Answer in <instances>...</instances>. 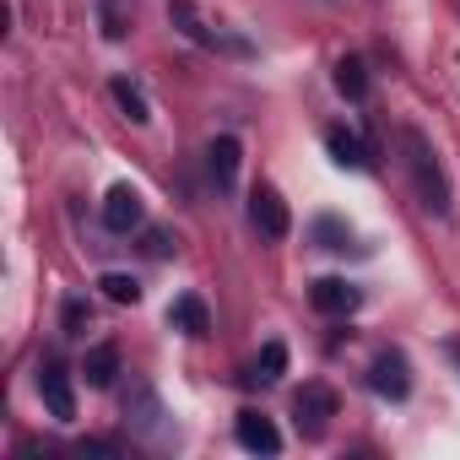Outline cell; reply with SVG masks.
<instances>
[{
	"mask_svg": "<svg viewBox=\"0 0 460 460\" xmlns=\"http://www.w3.org/2000/svg\"><path fill=\"white\" fill-rule=\"evenodd\" d=\"M234 438H239L250 455H277V449H282V433H277V422H271L266 411H239Z\"/></svg>",
	"mask_w": 460,
	"mask_h": 460,
	"instance_id": "cell-8",
	"label": "cell"
},
{
	"mask_svg": "<svg viewBox=\"0 0 460 460\" xmlns=\"http://www.w3.org/2000/svg\"><path fill=\"white\" fill-rule=\"evenodd\" d=\"M455 358H460V347H455Z\"/></svg>",
	"mask_w": 460,
	"mask_h": 460,
	"instance_id": "cell-22",
	"label": "cell"
},
{
	"mask_svg": "<svg viewBox=\"0 0 460 460\" xmlns=\"http://www.w3.org/2000/svg\"><path fill=\"white\" fill-rule=\"evenodd\" d=\"M168 320L184 331V336H206L211 331V314H206V304L195 298V293H184V298H173V309H168Z\"/></svg>",
	"mask_w": 460,
	"mask_h": 460,
	"instance_id": "cell-13",
	"label": "cell"
},
{
	"mask_svg": "<svg viewBox=\"0 0 460 460\" xmlns=\"http://www.w3.org/2000/svg\"><path fill=\"white\" fill-rule=\"evenodd\" d=\"M331 417H336V390L331 385H304L293 395V422H298L304 438H320L331 428Z\"/></svg>",
	"mask_w": 460,
	"mask_h": 460,
	"instance_id": "cell-3",
	"label": "cell"
},
{
	"mask_svg": "<svg viewBox=\"0 0 460 460\" xmlns=\"http://www.w3.org/2000/svg\"><path fill=\"white\" fill-rule=\"evenodd\" d=\"M168 22L190 39V44H200V49H217V55H227V60H250L255 55V44L244 39V33H234L227 22H211L195 0H168Z\"/></svg>",
	"mask_w": 460,
	"mask_h": 460,
	"instance_id": "cell-2",
	"label": "cell"
},
{
	"mask_svg": "<svg viewBox=\"0 0 460 460\" xmlns=\"http://www.w3.org/2000/svg\"><path fill=\"white\" fill-rule=\"evenodd\" d=\"M109 93H114V103L125 109V119H130V125H146V119H152V103H146V93H141L136 82L114 76V82H109Z\"/></svg>",
	"mask_w": 460,
	"mask_h": 460,
	"instance_id": "cell-14",
	"label": "cell"
},
{
	"mask_svg": "<svg viewBox=\"0 0 460 460\" xmlns=\"http://www.w3.org/2000/svg\"><path fill=\"white\" fill-rule=\"evenodd\" d=\"M288 374V347L282 341H266V352L255 358V368L244 374V385H277Z\"/></svg>",
	"mask_w": 460,
	"mask_h": 460,
	"instance_id": "cell-15",
	"label": "cell"
},
{
	"mask_svg": "<svg viewBox=\"0 0 460 460\" xmlns=\"http://www.w3.org/2000/svg\"><path fill=\"white\" fill-rule=\"evenodd\" d=\"M314 244L320 250H352V227L341 217H314Z\"/></svg>",
	"mask_w": 460,
	"mask_h": 460,
	"instance_id": "cell-16",
	"label": "cell"
},
{
	"mask_svg": "<svg viewBox=\"0 0 460 460\" xmlns=\"http://www.w3.org/2000/svg\"><path fill=\"white\" fill-rule=\"evenodd\" d=\"M325 152H331L336 168H368V163H374V157H368V141H363L358 130H347V125H331V130H325Z\"/></svg>",
	"mask_w": 460,
	"mask_h": 460,
	"instance_id": "cell-11",
	"label": "cell"
},
{
	"mask_svg": "<svg viewBox=\"0 0 460 460\" xmlns=\"http://www.w3.org/2000/svg\"><path fill=\"white\" fill-rule=\"evenodd\" d=\"M98 288H103L114 304H136V298H141V282H136V277H125V271H109Z\"/></svg>",
	"mask_w": 460,
	"mask_h": 460,
	"instance_id": "cell-18",
	"label": "cell"
},
{
	"mask_svg": "<svg viewBox=\"0 0 460 460\" xmlns=\"http://www.w3.org/2000/svg\"><path fill=\"white\" fill-rule=\"evenodd\" d=\"M239 163H244V146H239V136H217V141L206 146V168H211L217 190H234V184H239Z\"/></svg>",
	"mask_w": 460,
	"mask_h": 460,
	"instance_id": "cell-9",
	"label": "cell"
},
{
	"mask_svg": "<svg viewBox=\"0 0 460 460\" xmlns=\"http://www.w3.org/2000/svg\"><path fill=\"white\" fill-rule=\"evenodd\" d=\"M39 395H44V406H49V417H60V422H71L76 417V390H71V374H66V363H44L39 368Z\"/></svg>",
	"mask_w": 460,
	"mask_h": 460,
	"instance_id": "cell-6",
	"label": "cell"
},
{
	"mask_svg": "<svg viewBox=\"0 0 460 460\" xmlns=\"http://www.w3.org/2000/svg\"><path fill=\"white\" fill-rule=\"evenodd\" d=\"M309 304H314L320 314H352V309L363 304V293H358L352 282H341V277H320V282L309 288Z\"/></svg>",
	"mask_w": 460,
	"mask_h": 460,
	"instance_id": "cell-10",
	"label": "cell"
},
{
	"mask_svg": "<svg viewBox=\"0 0 460 460\" xmlns=\"http://www.w3.org/2000/svg\"><path fill=\"white\" fill-rule=\"evenodd\" d=\"M141 217H146V206H141V190L136 184H114L103 195V227H109V234H136Z\"/></svg>",
	"mask_w": 460,
	"mask_h": 460,
	"instance_id": "cell-5",
	"label": "cell"
},
{
	"mask_svg": "<svg viewBox=\"0 0 460 460\" xmlns=\"http://www.w3.org/2000/svg\"><path fill=\"white\" fill-rule=\"evenodd\" d=\"M82 374H87V385H93V390H109V385H114V374H119V347H114V341H98V347L87 352Z\"/></svg>",
	"mask_w": 460,
	"mask_h": 460,
	"instance_id": "cell-12",
	"label": "cell"
},
{
	"mask_svg": "<svg viewBox=\"0 0 460 460\" xmlns=\"http://www.w3.org/2000/svg\"><path fill=\"white\" fill-rule=\"evenodd\" d=\"M146 250L163 261V255H173V250H179V239H173V234H163V227H152V234H146Z\"/></svg>",
	"mask_w": 460,
	"mask_h": 460,
	"instance_id": "cell-21",
	"label": "cell"
},
{
	"mask_svg": "<svg viewBox=\"0 0 460 460\" xmlns=\"http://www.w3.org/2000/svg\"><path fill=\"white\" fill-rule=\"evenodd\" d=\"M87 320H93L87 298H66V309H60V325H66V336H82V331H87Z\"/></svg>",
	"mask_w": 460,
	"mask_h": 460,
	"instance_id": "cell-19",
	"label": "cell"
},
{
	"mask_svg": "<svg viewBox=\"0 0 460 460\" xmlns=\"http://www.w3.org/2000/svg\"><path fill=\"white\" fill-rule=\"evenodd\" d=\"M401 146H406V173H411L417 200H422L433 217H449V179H444V168H438L433 141H428L417 125H406V130H401Z\"/></svg>",
	"mask_w": 460,
	"mask_h": 460,
	"instance_id": "cell-1",
	"label": "cell"
},
{
	"mask_svg": "<svg viewBox=\"0 0 460 460\" xmlns=\"http://www.w3.org/2000/svg\"><path fill=\"white\" fill-rule=\"evenodd\" d=\"M368 390L385 395V401H406V395H411V363H406L401 352H379V358L368 363Z\"/></svg>",
	"mask_w": 460,
	"mask_h": 460,
	"instance_id": "cell-4",
	"label": "cell"
},
{
	"mask_svg": "<svg viewBox=\"0 0 460 460\" xmlns=\"http://www.w3.org/2000/svg\"><path fill=\"white\" fill-rule=\"evenodd\" d=\"M125 28H130L125 0H103V33H109V39H125Z\"/></svg>",
	"mask_w": 460,
	"mask_h": 460,
	"instance_id": "cell-20",
	"label": "cell"
},
{
	"mask_svg": "<svg viewBox=\"0 0 460 460\" xmlns=\"http://www.w3.org/2000/svg\"><path fill=\"white\" fill-rule=\"evenodd\" d=\"M250 222L261 227L266 239H288V227H293V217H288V200H282L271 184H261V190L250 195Z\"/></svg>",
	"mask_w": 460,
	"mask_h": 460,
	"instance_id": "cell-7",
	"label": "cell"
},
{
	"mask_svg": "<svg viewBox=\"0 0 460 460\" xmlns=\"http://www.w3.org/2000/svg\"><path fill=\"white\" fill-rule=\"evenodd\" d=\"M336 87H341V98H368V76H363V60H341L336 66Z\"/></svg>",
	"mask_w": 460,
	"mask_h": 460,
	"instance_id": "cell-17",
	"label": "cell"
}]
</instances>
